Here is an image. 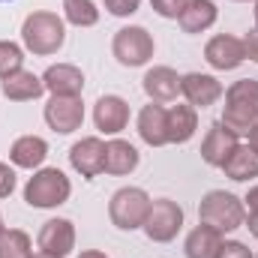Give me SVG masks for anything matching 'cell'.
<instances>
[{"instance_id": "cell-1", "label": "cell", "mask_w": 258, "mask_h": 258, "mask_svg": "<svg viewBox=\"0 0 258 258\" xmlns=\"http://www.w3.org/2000/svg\"><path fill=\"white\" fill-rule=\"evenodd\" d=\"M21 42L30 54L36 57H51L63 48L66 42V24L57 12H45L36 9L24 18L21 24Z\"/></svg>"}, {"instance_id": "cell-2", "label": "cell", "mask_w": 258, "mask_h": 258, "mask_svg": "<svg viewBox=\"0 0 258 258\" xmlns=\"http://www.w3.org/2000/svg\"><path fill=\"white\" fill-rule=\"evenodd\" d=\"M219 123L231 129L237 138L249 135V129L258 123V81L255 78H240L225 90V108Z\"/></svg>"}, {"instance_id": "cell-3", "label": "cell", "mask_w": 258, "mask_h": 258, "mask_svg": "<svg viewBox=\"0 0 258 258\" xmlns=\"http://www.w3.org/2000/svg\"><path fill=\"white\" fill-rule=\"evenodd\" d=\"M198 222L216 228L219 234L237 231L246 222V204H243V198H237L234 192L210 189L201 198V204H198Z\"/></svg>"}, {"instance_id": "cell-4", "label": "cell", "mask_w": 258, "mask_h": 258, "mask_svg": "<svg viewBox=\"0 0 258 258\" xmlns=\"http://www.w3.org/2000/svg\"><path fill=\"white\" fill-rule=\"evenodd\" d=\"M72 183L60 168H36L24 186V201L36 210H54L69 201Z\"/></svg>"}, {"instance_id": "cell-5", "label": "cell", "mask_w": 258, "mask_h": 258, "mask_svg": "<svg viewBox=\"0 0 258 258\" xmlns=\"http://www.w3.org/2000/svg\"><path fill=\"white\" fill-rule=\"evenodd\" d=\"M150 201L153 198L144 192L141 186H123V189H117V192L111 195V201H108V219H111V225L120 228V231L141 228L144 219H147Z\"/></svg>"}, {"instance_id": "cell-6", "label": "cell", "mask_w": 258, "mask_h": 258, "mask_svg": "<svg viewBox=\"0 0 258 258\" xmlns=\"http://www.w3.org/2000/svg\"><path fill=\"white\" fill-rule=\"evenodd\" d=\"M153 36L138 27V24H129V27H120L111 39V54L114 60L126 69H138V66H147L150 57H153Z\"/></svg>"}, {"instance_id": "cell-7", "label": "cell", "mask_w": 258, "mask_h": 258, "mask_svg": "<svg viewBox=\"0 0 258 258\" xmlns=\"http://www.w3.org/2000/svg\"><path fill=\"white\" fill-rule=\"evenodd\" d=\"M183 228V207L171 198H156L150 201L147 219L141 225V231L153 240V243H171Z\"/></svg>"}, {"instance_id": "cell-8", "label": "cell", "mask_w": 258, "mask_h": 258, "mask_svg": "<svg viewBox=\"0 0 258 258\" xmlns=\"http://www.w3.org/2000/svg\"><path fill=\"white\" fill-rule=\"evenodd\" d=\"M42 117H45L51 132L72 135L84 123V102H81V96H51L45 111H42Z\"/></svg>"}, {"instance_id": "cell-9", "label": "cell", "mask_w": 258, "mask_h": 258, "mask_svg": "<svg viewBox=\"0 0 258 258\" xmlns=\"http://www.w3.org/2000/svg\"><path fill=\"white\" fill-rule=\"evenodd\" d=\"M180 96L192 105V108H210L225 96V87L216 75L207 72H186L180 78Z\"/></svg>"}, {"instance_id": "cell-10", "label": "cell", "mask_w": 258, "mask_h": 258, "mask_svg": "<svg viewBox=\"0 0 258 258\" xmlns=\"http://www.w3.org/2000/svg\"><path fill=\"white\" fill-rule=\"evenodd\" d=\"M36 246H39V252L54 258L72 255V249H75V225L63 216L42 222V228L36 234Z\"/></svg>"}, {"instance_id": "cell-11", "label": "cell", "mask_w": 258, "mask_h": 258, "mask_svg": "<svg viewBox=\"0 0 258 258\" xmlns=\"http://www.w3.org/2000/svg\"><path fill=\"white\" fill-rule=\"evenodd\" d=\"M102 162H105V141L96 138V135H87L81 141H75L69 147V165L84 177V180H93L102 174Z\"/></svg>"}, {"instance_id": "cell-12", "label": "cell", "mask_w": 258, "mask_h": 258, "mask_svg": "<svg viewBox=\"0 0 258 258\" xmlns=\"http://www.w3.org/2000/svg\"><path fill=\"white\" fill-rule=\"evenodd\" d=\"M204 60L213 66V69H219V72L237 69V66L246 60V54H243V39H237V36H231V33H216V36L207 39V45H204Z\"/></svg>"}, {"instance_id": "cell-13", "label": "cell", "mask_w": 258, "mask_h": 258, "mask_svg": "<svg viewBox=\"0 0 258 258\" xmlns=\"http://www.w3.org/2000/svg\"><path fill=\"white\" fill-rule=\"evenodd\" d=\"M93 123L102 135H117L129 126V102L123 96L105 93L93 105Z\"/></svg>"}, {"instance_id": "cell-14", "label": "cell", "mask_w": 258, "mask_h": 258, "mask_svg": "<svg viewBox=\"0 0 258 258\" xmlns=\"http://www.w3.org/2000/svg\"><path fill=\"white\" fill-rule=\"evenodd\" d=\"M180 78L183 75H177L171 66H153V69L144 72L141 87H144V93H147L150 102L162 105V102H174L180 96Z\"/></svg>"}, {"instance_id": "cell-15", "label": "cell", "mask_w": 258, "mask_h": 258, "mask_svg": "<svg viewBox=\"0 0 258 258\" xmlns=\"http://www.w3.org/2000/svg\"><path fill=\"white\" fill-rule=\"evenodd\" d=\"M240 144V138L231 132V129H225L219 120L213 123V126L207 129V135H204V141H201V159L210 165V168H222L225 165V159L234 153V147Z\"/></svg>"}, {"instance_id": "cell-16", "label": "cell", "mask_w": 258, "mask_h": 258, "mask_svg": "<svg viewBox=\"0 0 258 258\" xmlns=\"http://www.w3.org/2000/svg\"><path fill=\"white\" fill-rule=\"evenodd\" d=\"M42 84L51 96H81L84 72L72 63H54L42 72Z\"/></svg>"}, {"instance_id": "cell-17", "label": "cell", "mask_w": 258, "mask_h": 258, "mask_svg": "<svg viewBox=\"0 0 258 258\" xmlns=\"http://www.w3.org/2000/svg\"><path fill=\"white\" fill-rule=\"evenodd\" d=\"M138 135L147 147H162L168 144V108L159 102H150L138 111Z\"/></svg>"}, {"instance_id": "cell-18", "label": "cell", "mask_w": 258, "mask_h": 258, "mask_svg": "<svg viewBox=\"0 0 258 258\" xmlns=\"http://www.w3.org/2000/svg\"><path fill=\"white\" fill-rule=\"evenodd\" d=\"M0 93L9 102H30V99H39L45 93V84H42V75H33L27 69H18V72L6 75L0 81Z\"/></svg>"}, {"instance_id": "cell-19", "label": "cell", "mask_w": 258, "mask_h": 258, "mask_svg": "<svg viewBox=\"0 0 258 258\" xmlns=\"http://www.w3.org/2000/svg\"><path fill=\"white\" fill-rule=\"evenodd\" d=\"M48 156V141L39 138V135H21L12 141L9 147V162L15 168H27V171H36Z\"/></svg>"}, {"instance_id": "cell-20", "label": "cell", "mask_w": 258, "mask_h": 258, "mask_svg": "<svg viewBox=\"0 0 258 258\" xmlns=\"http://www.w3.org/2000/svg\"><path fill=\"white\" fill-rule=\"evenodd\" d=\"M138 150L123 141V138H111L105 144V162H102V171L111 174V177H123V174H132L138 168Z\"/></svg>"}, {"instance_id": "cell-21", "label": "cell", "mask_w": 258, "mask_h": 258, "mask_svg": "<svg viewBox=\"0 0 258 258\" xmlns=\"http://www.w3.org/2000/svg\"><path fill=\"white\" fill-rule=\"evenodd\" d=\"M216 15H219V9L213 0H186L177 24L183 33H204L216 24Z\"/></svg>"}, {"instance_id": "cell-22", "label": "cell", "mask_w": 258, "mask_h": 258, "mask_svg": "<svg viewBox=\"0 0 258 258\" xmlns=\"http://www.w3.org/2000/svg\"><path fill=\"white\" fill-rule=\"evenodd\" d=\"M222 243H225V237L216 228L198 222V228L189 231V237L183 243V252H186V258H219Z\"/></svg>"}, {"instance_id": "cell-23", "label": "cell", "mask_w": 258, "mask_h": 258, "mask_svg": "<svg viewBox=\"0 0 258 258\" xmlns=\"http://www.w3.org/2000/svg\"><path fill=\"white\" fill-rule=\"evenodd\" d=\"M222 171H225V177L234 180V183H249V180H255L258 177V153L249 144H237L234 153L225 159Z\"/></svg>"}, {"instance_id": "cell-24", "label": "cell", "mask_w": 258, "mask_h": 258, "mask_svg": "<svg viewBox=\"0 0 258 258\" xmlns=\"http://www.w3.org/2000/svg\"><path fill=\"white\" fill-rule=\"evenodd\" d=\"M198 132V108L186 105H171L168 108V144H186Z\"/></svg>"}, {"instance_id": "cell-25", "label": "cell", "mask_w": 258, "mask_h": 258, "mask_svg": "<svg viewBox=\"0 0 258 258\" xmlns=\"http://www.w3.org/2000/svg\"><path fill=\"white\" fill-rule=\"evenodd\" d=\"M63 21L72 27H93L99 21V9L93 0H63Z\"/></svg>"}, {"instance_id": "cell-26", "label": "cell", "mask_w": 258, "mask_h": 258, "mask_svg": "<svg viewBox=\"0 0 258 258\" xmlns=\"http://www.w3.org/2000/svg\"><path fill=\"white\" fill-rule=\"evenodd\" d=\"M0 258H33V243L21 228H6L0 234Z\"/></svg>"}, {"instance_id": "cell-27", "label": "cell", "mask_w": 258, "mask_h": 258, "mask_svg": "<svg viewBox=\"0 0 258 258\" xmlns=\"http://www.w3.org/2000/svg\"><path fill=\"white\" fill-rule=\"evenodd\" d=\"M24 69V48L18 42H9V39H0V81L12 72Z\"/></svg>"}, {"instance_id": "cell-28", "label": "cell", "mask_w": 258, "mask_h": 258, "mask_svg": "<svg viewBox=\"0 0 258 258\" xmlns=\"http://www.w3.org/2000/svg\"><path fill=\"white\" fill-rule=\"evenodd\" d=\"M150 6H153V12L159 18H180L186 0H150Z\"/></svg>"}, {"instance_id": "cell-29", "label": "cell", "mask_w": 258, "mask_h": 258, "mask_svg": "<svg viewBox=\"0 0 258 258\" xmlns=\"http://www.w3.org/2000/svg\"><path fill=\"white\" fill-rule=\"evenodd\" d=\"M102 3H105V9H108L111 15H117V18H129V15H135L138 6H141V0H102Z\"/></svg>"}, {"instance_id": "cell-30", "label": "cell", "mask_w": 258, "mask_h": 258, "mask_svg": "<svg viewBox=\"0 0 258 258\" xmlns=\"http://www.w3.org/2000/svg\"><path fill=\"white\" fill-rule=\"evenodd\" d=\"M219 258H255V255L249 252V246H246V243H240V240H225Z\"/></svg>"}, {"instance_id": "cell-31", "label": "cell", "mask_w": 258, "mask_h": 258, "mask_svg": "<svg viewBox=\"0 0 258 258\" xmlns=\"http://www.w3.org/2000/svg\"><path fill=\"white\" fill-rule=\"evenodd\" d=\"M15 189V171L9 168V162H0V198H9Z\"/></svg>"}, {"instance_id": "cell-32", "label": "cell", "mask_w": 258, "mask_h": 258, "mask_svg": "<svg viewBox=\"0 0 258 258\" xmlns=\"http://www.w3.org/2000/svg\"><path fill=\"white\" fill-rule=\"evenodd\" d=\"M243 54H246V60L258 63V27L243 36Z\"/></svg>"}, {"instance_id": "cell-33", "label": "cell", "mask_w": 258, "mask_h": 258, "mask_svg": "<svg viewBox=\"0 0 258 258\" xmlns=\"http://www.w3.org/2000/svg\"><path fill=\"white\" fill-rule=\"evenodd\" d=\"M243 204H246V213H258V186H252V189L246 192Z\"/></svg>"}, {"instance_id": "cell-34", "label": "cell", "mask_w": 258, "mask_h": 258, "mask_svg": "<svg viewBox=\"0 0 258 258\" xmlns=\"http://www.w3.org/2000/svg\"><path fill=\"white\" fill-rule=\"evenodd\" d=\"M246 228H249V234L258 240V213H246V222H243Z\"/></svg>"}, {"instance_id": "cell-35", "label": "cell", "mask_w": 258, "mask_h": 258, "mask_svg": "<svg viewBox=\"0 0 258 258\" xmlns=\"http://www.w3.org/2000/svg\"><path fill=\"white\" fill-rule=\"evenodd\" d=\"M246 138H249V147H252V150L258 153V123L249 129V135H246Z\"/></svg>"}, {"instance_id": "cell-36", "label": "cell", "mask_w": 258, "mask_h": 258, "mask_svg": "<svg viewBox=\"0 0 258 258\" xmlns=\"http://www.w3.org/2000/svg\"><path fill=\"white\" fill-rule=\"evenodd\" d=\"M78 258H108V255H105V252H99V249H84Z\"/></svg>"}, {"instance_id": "cell-37", "label": "cell", "mask_w": 258, "mask_h": 258, "mask_svg": "<svg viewBox=\"0 0 258 258\" xmlns=\"http://www.w3.org/2000/svg\"><path fill=\"white\" fill-rule=\"evenodd\" d=\"M252 15H255V27H258V0H255V9H252Z\"/></svg>"}, {"instance_id": "cell-38", "label": "cell", "mask_w": 258, "mask_h": 258, "mask_svg": "<svg viewBox=\"0 0 258 258\" xmlns=\"http://www.w3.org/2000/svg\"><path fill=\"white\" fill-rule=\"evenodd\" d=\"M33 258H54V255H45V252H36Z\"/></svg>"}, {"instance_id": "cell-39", "label": "cell", "mask_w": 258, "mask_h": 258, "mask_svg": "<svg viewBox=\"0 0 258 258\" xmlns=\"http://www.w3.org/2000/svg\"><path fill=\"white\" fill-rule=\"evenodd\" d=\"M3 231H6V225H3V216H0V234H3Z\"/></svg>"}, {"instance_id": "cell-40", "label": "cell", "mask_w": 258, "mask_h": 258, "mask_svg": "<svg viewBox=\"0 0 258 258\" xmlns=\"http://www.w3.org/2000/svg\"><path fill=\"white\" fill-rule=\"evenodd\" d=\"M234 3H249V0H234ZM252 3H255V0H252Z\"/></svg>"}, {"instance_id": "cell-41", "label": "cell", "mask_w": 258, "mask_h": 258, "mask_svg": "<svg viewBox=\"0 0 258 258\" xmlns=\"http://www.w3.org/2000/svg\"><path fill=\"white\" fill-rule=\"evenodd\" d=\"M255 258H258V255H255Z\"/></svg>"}]
</instances>
